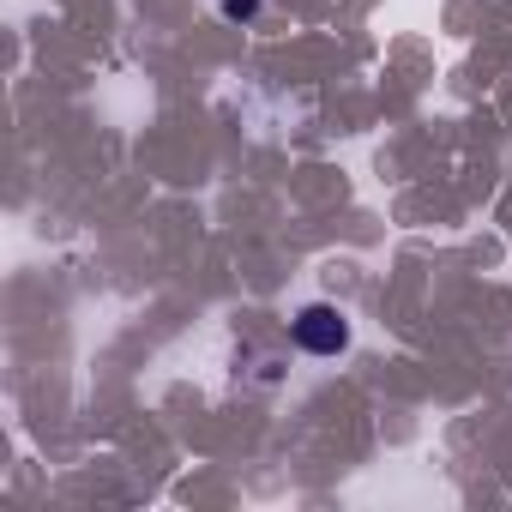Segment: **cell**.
I'll use <instances>...</instances> for the list:
<instances>
[{
  "mask_svg": "<svg viewBox=\"0 0 512 512\" xmlns=\"http://www.w3.org/2000/svg\"><path fill=\"white\" fill-rule=\"evenodd\" d=\"M296 344H302L308 356H344V350H350V320H344L332 302H308V308L296 314Z\"/></svg>",
  "mask_w": 512,
  "mask_h": 512,
  "instance_id": "cell-1",
  "label": "cell"
},
{
  "mask_svg": "<svg viewBox=\"0 0 512 512\" xmlns=\"http://www.w3.org/2000/svg\"><path fill=\"white\" fill-rule=\"evenodd\" d=\"M223 13L229 19H253V13H260V0H223Z\"/></svg>",
  "mask_w": 512,
  "mask_h": 512,
  "instance_id": "cell-2",
  "label": "cell"
}]
</instances>
